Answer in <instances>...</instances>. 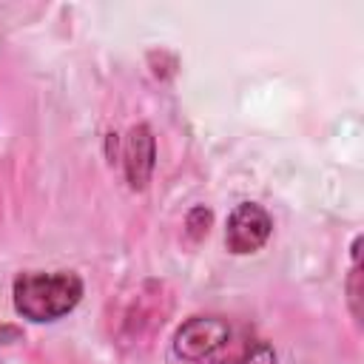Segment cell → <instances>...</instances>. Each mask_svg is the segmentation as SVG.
I'll return each instance as SVG.
<instances>
[{"mask_svg":"<svg viewBox=\"0 0 364 364\" xmlns=\"http://www.w3.org/2000/svg\"><path fill=\"white\" fill-rule=\"evenodd\" d=\"M14 310L28 321H57L82 299V279L74 270H28L14 279Z\"/></svg>","mask_w":364,"mask_h":364,"instance_id":"obj_1","label":"cell"},{"mask_svg":"<svg viewBox=\"0 0 364 364\" xmlns=\"http://www.w3.org/2000/svg\"><path fill=\"white\" fill-rule=\"evenodd\" d=\"M273 233V219L259 202H239L225 225V247L233 256L256 253Z\"/></svg>","mask_w":364,"mask_h":364,"instance_id":"obj_2","label":"cell"},{"mask_svg":"<svg viewBox=\"0 0 364 364\" xmlns=\"http://www.w3.org/2000/svg\"><path fill=\"white\" fill-rule=\"evenodd\" d=\"M230 338V327L216 316H193L173 336V353L188 364H202Z\"/></svg>","mask_w":364,"mask_h":364,"instance_id":"obj_3","label":"cell"},{"mask_svg":"<svg viewBox=\"0 0 364 364\" xmlns=\"http://www.w3.org/2000/svg\"><path fill=\"white\" fill-rule=\"evenodd\" d=\"M154 162H156L154 134H151V128L145 122H139L125 134V142H122V168H125L128 185L134 191H145L148 188L151 173H154Z\"/></svg>","mask_w":364,"mask_h":364,"instance_id":"obj_4","label":"cell"},{"mask_svg":"<svg viewBox=\"0 0 364 364\" xmlns=\"http://www.w3.org/2000/svg\"><path fill=\"white\" fill-rule=\"evenodd\" d=\"M202 364H276V353L267 341L245 338L236 347H228V341Z\"/></svg>","mask_w":364,"mask_h":364,"instance_id":"obj_5","label":"cell"},{"mask_svg":"<svg viewBox=\"0 0 364 364\" xmlns=\"http://www.w3.org/2000/svg\"><path fill=\"white\" fill-rule=\"evenodd\" d=\"M358 256H361V239L353 242V267H350V279H347L350 310H353L355 318L361 316V307H358V301H361V262H358Z\"/></svg>","mask_w":364,"mask_h":364,"instance_id":"obj_6","label":"cell"},{"mask_svg":"<svg viewBox=\"0 0 364 364\" xmlns=\"http://www.w3.org/2000/svg\"><path fill=\"white\" fill-rule=\"evenodd\" d=\"M210 222H213V213H210L205 205H196V208H191L188 216H185V233H188L193 242H199V239L208 236Z\"/></svg>","mask_w":364,"mask_h":364,"instance_id":"obj_7","label":"cell"},{"mask_svg":"<svg viewBox=\"0 0 364 364\" xmlns=\"http://www.w3.org/2000/svg\"><path fill=\"white\" fill-rule=\"evenodd\" d=\"M23 338V330L20 327H14V324H0V347L3 344H14V341H20Z\"/></svg>","mask_w":364,"mask_h":364,"instance_id":"obj_8","label":"cell"}]
</instances>
